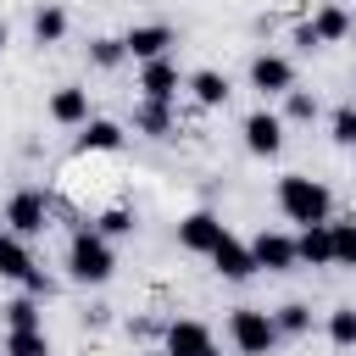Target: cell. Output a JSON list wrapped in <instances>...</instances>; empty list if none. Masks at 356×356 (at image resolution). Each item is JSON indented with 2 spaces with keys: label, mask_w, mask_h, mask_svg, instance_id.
Returning a JSON list of instances; mask_svg holds the SVG:
<instances>
[{
  "label": "cell",
  "mask_w": 356,
  "mask_h": 356,
  "mask_svg": "<svg viewBox=\"0 0 356 356\" xmlns=\"http://www.w3.org/2000/svg\"><path fill=\"white\" fill-rule=\"evenodd\" d=\"M278 206H284V217L289 222H300V228H312V222H328V189L317 184V178H300V172H289V178H278Z\"/></svg>",
  "instance_id": "cell-1"
},
{
  "label": "cell",
  "mask_w": 356,
  "mask_h": 356,
  "mask_svg": "<svg viewBox=\"0 0 356 356\" xmlns=\"http://www.w3.org/2000/svg\"><path fill=\"white\" fill-rule=\"evenodd\" d=\"M111 267H117L111 239H100L95 228H78V234H72V250H67V273H72L78 284H106Z\"/></svg>",
  "instance_id": "cell-2"
},
{
  "label": "cell",
  "mask_w": 356,
  "mask_h": 356,
  "mask_svg": "<svg viewBox=\"0 0 356 356\" xmlns=\"http://www.w3.org/2000/svg\"><path fill=\"white\" fill-rule=\"evenodd\" d=\"M6 234H17V239H33V234H44V222H50V200H44V189H17L11 200H6Z\"/></svg>",
  "instance_id": "cell-3"
},
{
  "label": "cell",
  "mask_w": 356,
  "mask_h": 356,
  "mask_svg": "<svg viewBox=\"0 0 356 356\" xmlns=\"http://www.w3.org/2000/svg\"><path fill=\"white\" fill-rule=\"evenodd\" d=\"M228 339H234L245 356H267V350L278 345V328H273V317H267V312H256V306H239V312L228 317Z\"/></svg>",
  "instance_id": "cell-4"
},
{
  "label": "cell",
  "mask_w": 356,
  "mask_h": 356,
  "mask_svg": "<svg viewBox=\"0 0 356 356\" xmlns=\"http://www.w3.org/2000/svg\"><path fill=\"white\" fill-rule=\"evenodd\" d=\"M167 356H217L211 328H206V323H195V317L167 323Z\"/></svg>",
  "instance_id": "cell-5"
},
{
  "label": "cell",
  "mask_w": 356,
  "mask_h": 356,
  "mask_svg": "<svg viewBox=\"0 0 356 356\" xmlns=\"http://www.w3.org/2000/svg\"><path fill=\"white\" fill-rule=\"evenodd\" d=\"M167 44H172V28H167V22H139V28L122 33V50H128L134 61H161Z\"/></svg>",
  "instance_id": "cell-6"
},
{
  "label": "cell",
  "mask_w": 356,
  "mask_h": 356,
  "mask_svg": "<svg viewBox=\"0 0 356 356\" xmlns=\"http://www.w3.org/2000/svg\"><path fill=\"white\" fill-rule=\"evenodd\" d=\"M222 234H228V228H222V217H211V211H189V217L178 222V245L195 250V256H211V245H217Z\"/></svg>",
  "instance_id": "cell-7"
},
{
  "label": "cell",
  "mask_w": 356,
  "mask_h": 356,
  "mask_svg": "<svg viewBox=\"0 0 356 356\" xmlns=\"http://www.w3.org/2000/svg\"><path fill=\"white\" fill-rule=\"evenodd\" d=\"M211 267H217L222 278H234V284H245V278L256 273V256H250V245H245V239H234V234H222V239L211 245Z\"/></svg>",
  "instance_id": "cell-8"
},
{
  "label": "cell",
  "mask_w": 356,
  "mask_h": 356,
  "mask_svg": "<svg viewBox=\"0 0 356 356\" xmlns=\"http://www.w3.org/2000/svg\"><path fill=\"white\" fill-rule=\"evenodd\" d=\"M278 145H284V117L250 111V117H245V150H250V156H278Z\"/></svg>",
  "instance_id": "cell-9"
},
{
  "label": "cell",
  "mask_w": 356,
  "mask_h": 356,
  "mask_svg": "<svg viewBox=\"0 0 356 356\" xmlns=\"http://www.w3.org/2000/svg\"><path fill=\"white\" fill-rule=\"evenodd\" d=\"M250 83H256L261 95H289V89H295L289 56H256V61H250Z\"/></svg>",
  "instance_id": "cell-10"
},
{
  "label": "cell",
  "mask_w": 356,
  "mask_h": 356,
  "mask_svg": "<svg viewBox=\"0 0 356 356\" xmlns=\"http://www.w3.org/2000/svg\"><path fill=\"white\" fill-rule=\"evenodd\" d=\"M250 256H256V267H267V273H289V267L300 261L289 234H256V239H250Z\"/></svg>",
  "instance_id": "cell-11"
},
{
  "label": "cell",
  "mask_w": 356,
  "mask_h": 356,
  "mask_svg": "<svg viewBox=\"0 0 356 356\" xmlns=\"http://www.w3.org/2000/svg\"><path fill=\"white\" fill-rule=\"evenodd\" d=\"M139 89H145V100H161V106H172V95H178V67L161 56V61H145V72H139Z\"/></svg>",
  "instance_id": "cell-12"
},
{
  "label": "cell",
  "mask_w": 356,
  "mask_h": 356,
  "mask_svg": "<svg viewBox=\"0 0 356 356\" xmlns=\"http://www.w3.org/2000/svg\"><path fill=\"white\" fill-rule=\"evenodd\" d=\"M50 117H56L61 128H83V122H89V95H83L78 83H61V89L50 95Z\"/></svg>",
  "instance_id": "cell-13"
},
{
  "label": "cell",
  "mask_w": 356,
  "mask_h": 356,
  "mask_svg": "<svg viewBox=\"0 0 356 356\" xmlns=\"http://www.w3.org/2000/svg\"><path fill=\"white\" fill-rule=\"evenodd\" d=\"M28 273H33L28 239H17V234H6V228H0V278H11V284H28Z\"/></svg>",
  "instance_id": "cell-14"
},
{
  "label": "cell",
  "mask_w": 356,
  "mask_h": 356,
  "mask_svg": "<svg viewBox=\"0 0 356 356\" xmlns=\"http://www.w3.org/2000/svg\"><path fill=\"white\" fill-rule=\"evenodd\" d=\"M295 256H300V261H312V267H334L328 222H312V228H300V239H295Z\"/></svg>",
  "instance_id": "cell-15"
},
{
  "label": "cell",
  "mask_w": 356,
  "mask_h": 356,
  "mask_svg": "<svg viewBox=\"0 0 356 356\" xmlns=\"http://www.w3.org/2000/svg\"><path fill=\"white\" fill-rule=\"evenodd\" d=\"M189 95H195L200 106H228V95H234V89H228V78H222V72L200 67V72L189 78Z\"/></svg>",
  "instance_id": "cell-16"
},
{
  "label": "cell",
  "mask_w": 356,
  "mask_h": 356,
  "mask_svg": "<svg viewBox=\"0 0 356 356\" xmlns=\"http://www.w3.org/2000/svg\"><path fill=\"white\" fill-rule=\"evenodd\" d=\"M134 128H139V134H150V139H167V134H172V106H161V100H139Z\"/></svg>",
  "instance_id": "cell-17"
},
{
  "label": "cell",
  "mask_w": 356,
  "mask_h": 356,
  "mask_svg": "<svg viewBox=\"0 0 356 356\" xmlns=\"http://www.w3.org/2000/svg\"><path fill=\"white\" fill-rule=\"evenodd\" d=\"M312 33H317V44H334V39H345V33H350V11H339V6H323V11L312 17Z\"/></svg>",
  "instance_id": "cell-18"
},
{
  "label": "cell",
  "mask_w": 356,
  "mask_h": 356,
  "mask_svg": "<svg viewBox=\"0 0 356 356\" xmlns=\"http://www.w3.org/2000/svg\"><path fill=\"white\" fill-rule=\"evenodd\" d=\"M117 145H122V128L106 122V117L83 122V134H78V150H117Z\"/></svg>",
  "instance_id": "cell-19"
},
{
  "label": "cell",
  "mask_w": 356,
  "mask_h": 356,
  "mask_svg": "<svg viewBox=\"0 0 356 356\" xmlns=\"http://www.w3.org/2000/svg\"><path fill=\"white\" fill-rule=\"evenodd\" d=\"M6 356H50L44 328H11L6 334Z\"/></svg>",
  "instance_id": "cell-20"
},
{
  "label": "cell",
  "mask_w": 356,
  "mask_h": 356,
  "mask_svg": "<svg viewBox=\"0 0 356 356\" xmlns=\"http://www.w3.org/2000/svg\"><path fill=\"white\" fill-rule=\"evenodd\" d=\"M328 245H334V267H356V222H328Z\"/></svg>",
  "instance_id": "cell-21"
},
{
  "label": "cell",
  "mask_w": 356,
  "mask_h": 356,
  "mask_svg": "<svg viewBox=\"0 0 356 356\" xmlns=\"http://www.w3.org/2000/svg\"><path fill=\"white\" fill-rule=\"evenodd\" d=\"M33 33H39V44H56V39L67 33V11H61V6H39V11H33Z\"/></svg>",
  "instance_id": "cell-22"
},
{
  "label": "cell",
  "mask_w": 356,
  "mask_h": 356,
  "mask_svg": "<svg viewBox=\"0 0 356 356\" xmlns=\"http://www.w3.org/2000/svg\"><path fill=\"white\" fill-rule=\"evenodd\" d=\"M328 339H334L339 350L356 345V306H334V312H328Z\"/></svg>",
  "instance_id": "cell-23"
},
{
  "label": "cell",
  "mask_w": 356,
  "mask_h": 356,
  "mask_svg": "<svg viewBox=\"0 0 356 356\" xmlns=\"http://www.w3.org/2000/svg\"><path fill=\"white\" fill-rule=\"evenodd\" d=\"M273 328H278V334H306V328H312V312H306L300 300H289V306L273 312Z\"/></svg>",
  "instance_id": "cell-24"
},
{
  "label": "cell",
  "mask_w": 356,
  "mask_h": 356,
  "mask_svg": "<svg viewBox=\"0 0 356 356\" xmlns=\"http://www.w3.org/2000/svg\"><path fill=\"white\" fill-rule=\"evenodd\" d=\"M95 234H100V239H122V234H134V217H128L122 206H111V211H100Z\"/></svg>",
  "instance_id": "cell-25"
},
{
  "label": "cell",
  "mask_w": 356,
  "mask_h": 356,
  "mask_svg": "<svg viewBox=\"0 0 356 356\" xmlns=\"http://www.w3.org/2000/svg\"><path fill=\"white\" fill-rule=\"evenodd\" d=\"M6 328H39V306H33V295H17V300L6 306Z\"/></svg>",
  "instance_id": "cell-26"
},
{
  "label": "cell",
  "mask_w": 356,
  "mask_h": 356,
  "mask_svg": "<svg viewBox=\"0 0 356 356\" xmlns=\"http://www.w3.org/2000/svg\"><path fill=\"white\" fill-rule=\"evenodd\" d=\"M284 117H295V122H312V117H317V95H306V89H289V95H284Z\"/></svg>",
  "instance_id": "cell-27"
},
{
  "label": "cell",
  "mask_w": 356,
  "mask_h": 356,
  "mask_svg": "<svg viewBox=\"0 0 356 356\" xmlns=\"http://www.w3.org/2000/svg\"><path fill=\"white\" fill-rule=\"evenodd\" d=\"M122 56H128L122 39H95V44H89V61H95V67H117Z\"/></svg>",
  "instance_id": "cell-28"
},
{
  "label": "cell",
  "mask_w": 356,
  "mask_h": 356,
  "mask_svg": "<svg viewBox=\"0 0 356 356\" xmlns=\"http://www.w3.org/2000/svg\"><path fill=\"white\" fill-rule=\"evenodd\" d=\"M334 139H339L345 150H356V106H345V111L334 117Z\"/></svg>",
  "instance_id": "cell-29"
},
{
  "label": "cell",
  "mask_w": 356,
  "mask_h": 356,
  "mask_svg": "<svg viewBox=\"0 0 356 356\" xmlns=\"http://www.w3.org/2000/svg\"><path fill=\"white\" fill-rule=\"evenodd\" d=\"M295 50H317V33H312V22H300V28H295Z\"/></svg>",
  "instance_id": "cell-30"
},
{
  "label": "cell",
  "mask_w": 356,
  "mask_h": 356,
  "mask_svg": "<svg viewBox=\"0 0 356 356\" xmlns=\"http://www.w3.org/2000/svg\"><path fill=\"white\" fill-rule=\"evenodd\" d=\"M22 289H28V295H50V278H44V273H39V267H33V273H28V284H22Z\"/></svg>",
  "instance_id": "cell-31"
},
{
  "label": "cell",
  "mask_w": 356,
  "mask_h": 356,
  "mask_svg": "<svg viewBox=\"0 0 356 356\" xmlns=\"http://www.w3.org/2000/svg\"><path fill=\"white\" fill-rule=\"evenodd\" d=\"M156 328H161V323H156V317H134V323H128V334H139V339H150V334H156Z\"/></svg>",
  "instance_id": "cell-32"
},
{
  "label": "cell",
  "mask_w": 356,
  "mask_h": 356,
  "mask_svg": "<svg viewBox=\"0 0 356 356\" xmlns=\"http://www.w3.org/2000/svg\"><path fill=\"white\" fill-rule=\"evenodd\" d=\"M6 44H11V28H6V22H0V50H6Z\"/></svg>",
  "instance_id": "cell-33"
},
{
  "label": "cell",
  "mask_w": 356,
  "mask_h": 356,
  "mask_svg": "<svg viewBox=\"0 0 356 356\" xmlns=\"http://www.w3.org/2000/svg\"><path fill=\"white\" fill-rule=\"evenodd\" d=\"M145 356H167V350H145Z\"/></svg>",
  "instance_id": "cell-34"
},
{
  "label": "cell",
  "mask_w": 356,
  "mask_h": 356,
  "mask_svg": "<svg viewBox=\"0 0 356 356\" xmlns=\"http://www.w3.org/2000/svg\"><path fill=\"white\" fill-rule=\"evenodd\" d=\"M350 33H356V17H350Z\"/></svg>",
  "instance_id": "cell-35"
}]
</instances>
